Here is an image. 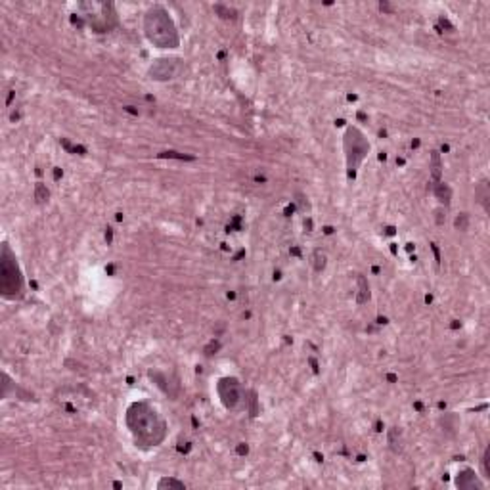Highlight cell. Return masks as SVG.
Segmentation results:
<instances>
[{"label":"cell","mask_w":490,"mask_h":490,"mask_svg":"<svg viewBox=\"0 0 490 490\" xmlns=\"http://www.w3.org/2000/svg\"><path fill=\"white\" fill-rule=\"evenodd\" d=\"M0 291L6 299H19L23 295V278L17 259L6 243L0 253Z\"/></svg>","instance_id":"obj_3"},{"label":"cell","mask_w":490,"mask_h":490,"mask_svg":"<svg viewBox=\"0 0 490 490\" xmlns=\"http://www.w3.org/2000/svg\"><path fill=\"white\" fill-rule=\"evenodd\" d=\"M35 197H36V201L38 203H44L46 199H48V190L43 186V184H36V188H35Z\"/></svg>","instance_id":"obj_13"},{"label":"cell","mask_w":490,"mask_h":490,"mask_svg":"<svg viewBox=\"0 0 490 490\" xmlns=\"http://www.w3.org/2000/svg\"><path fill=\"white\" fill-rule=\"evenodd\" d=\"M435 195L439 197L442 203H450V195H452V192H450V188L446 186V184H442V182H439L437 186H435Z\"/></svg>","instance_id":"obj_9"},{"label":"cell","mask_w":490,"mask_h":490,"mask_svg":"<svg viewBox=\"0 0 490 490\" xmlns=\"http://www.w3.org/2000/svg\"><path fill=\"white\" fill-rule=\"evenodd\" d=\"M157 488H186V484L182 483V481H176V479H169V477H165V479H161L157 483Z\"/></svg>","instance_id":"obj_10"},{"label":"cell","mask_w":490,"mask_h":490,"mask_svg":"<svg viewBox=\"0 0 490 490\" xmlns=\"http://www.w3.org/2000/svg\"><path fill=\"white\" fill-rule=\"evenodd\" d=\"M144 33L148 40L157 48H176L180 44L178 31L174 22L161 6H153L148 10L144 17Z\"/></svg>","instance_id":"obj_2"},{"label":"cell","mask_w":490,"mask_h":490,"mask_svg":"<svg viewBox=\"0 0 490 490\" xmlns=\"http://www.w3.org/2000/svg\"><path fill=\"white\" fill-rule=\"evenodd\" d=\"M325 268V255L322 251H314V270L322 272Z\"/></svg>","instance_id":"obj_12"},{"label":"cell","mask_w":490,"mask_h":490,"mask_svg":"<svg viewBox=\"0 0 490 490\" xmlns=\"http://www.w3.org/2000/svg\"><path fill=\"white\" fill-rule=\"evenodd\" d=\"M127 427L140 446H157L165 439L167 425L150 404L136 402L127 412Z\"/></svg>","instance_id":"obj_1"},{"label":"cell","mask_w":490,"mask_h":490,"mask_svg":"<svg viewBox=\"0 0 490 490\" xmlns=\"http://www.w3.org/2000/svg\"><path fill=\"white\" fill-rule=\"evenodd\" d=\"M456 484H458V488H483V483L479 481L475 477V473L473 471H469V469H465L463 473H460L458 475V479H456Z\"/></svg>","instance_id":"obj_7"},{"label":"cell","mask_w":490,"mask_h":490,"mask_svg":"<svg viewBox=\"0 0 490 490\" xmlns=\"http://www.w3.org/2000/svg\"><path fill=\"white\" fill-rule=\"evenodd\" d=\"M345 155H346V169H349V178L356 176V171L364 157L370 152V144L356 127H349L345 132Z\"/></svg>","instance_id":"obj_4"},{"label":"cell","mask_w":490,"mask_h":490,"mask_svg":"<svg viewBox=\"0 0 490 490\" xmlns=\"http://www.w3.org/2000/svg\"><path fill=\"white\" fill-rule=\"evenodd\" d=\"M356 281H358V289H360V291H358V297H356V303L364 304L368 299H370V285H368L366 278L362 274H358V280Z\"/></svg>","instance_id":"obj_8"},{"label":"cell","mask_w":490,"mask_h":490,"mask_svg":"<svg viewBox=\"0 0 490 490\" xmlns=\"http://www.w3.org/2000/svg\"><path fill=\"white\" fill-rule=\"evenodd\" d=\"M431 176L433 180H439L440 178V157L439 152L431 153Z\"/></svg>","instance_id":"obj_11"},{"label":"cell","mask_w":490,"mask_h":490,"mask_svg":"<svg viewBox=\"0 0 490 490\" xmlns=\"http://www.w3.org/2000/svg\"><path fill=\"white\" fill-rule=\"evenodd\" d=\"M178 69H180V64H178V59H157L155 64L150 67V75H152V79L155 80H169L173 79L174 75L178 73Z\"/></svg>","instance_id":"obj_6"},{"label":"cell","mask_w":490,"mask_h":490,"mask_svg":"<svg viewBox=\"0 0 490 490\" xmlns=\"http://www.w3.org/2000/svg\"><path fill=\"white\" fill-rule=\"evenodd\" d=\"M218 395L222 398V404L230 410H238L243 402V389L234 377H224L218 381Z\"/></svg>","instance_id":"obj_5"},{"label":"cell","mask_w":490,"mask_h":490,"mask_svg":"<svg viewBox=\"0 0 490 490\" xmlns=\"http://www.w3.org/2000/svg\"><path fill=\"white\" fill-rule=\"evenodd\" d=\"M467 222H469V216L465 213H461L458 218H456V228L458 230H467Z\"/></svg>","instance_id":"obj_14"}]
</instances>
